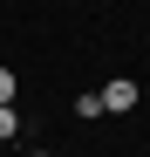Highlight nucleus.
I'll return each instance as SVG.
<instances>
[{
	"instance_id": "obj_2",
	"label": "nucleus",
	"mask_w": 150,
	"mask_h": 157,
	"mask_svg": "<svg viewBox=\"0 0 150 157\" xmlns=\"http://www.w3.org/2000/svg\"><path fill=\"white\" fill-rule=\"evenodd\" d=\"M75 116H103V89H82V96H75Z\"/></svg>"
},
{
	"instance_id": "obj_5",
	"label": "nucleus",
	"mask_w": 150,
	"mask_h": 157,
	"mask_svg": "<svg viewBox=\"0 0 150 157\" xmlns=\"http://www.w3.org/2000/svg\"><path fill=\"white\" fill-rule=\"evenodd\" d=\"M28 157H48V150H28Z\"/></svg>"
},
{
	"instance_id": "obj_3",
	"label": "nucleus",
	"mask_w": 150,
	"mask_h": 157,
	"mask_svg": "<svg viewBox=\"0 0 150 157\" xmlns=\"http://www.w3.org/2000/svg\"><path fill=\"white\" fill-rule=\"evenodd\" d=\"M21 137V116H14V102H7V109H0V144H14Z\"/></svg>"
},
{
	"instance_id": "obj_1",
	"label": "nucleus",
	"mask_w": 150,
	"mask_h": 157,
	"mask_svg": "<svg viewBox=\"0 0 150 157\" xmlns=\"http://www.w3.org/2000/svg\"><path fill=\"white\" fill-rule=\"evenodd\" d=\"M137 96H143V89L130 82V75H116V82L103 89V109H109V116H123V109H137Z\"/></svg>"
},
{
	"instance_id": "obj_4",
	"label": "nucleus",
	"mask_w": 150,
	"mask_h": 157,
	"mask_svg": "<svg viewBox=\"0 0 150 157\" xmlns=\"http://www.w3.org/2000/svg\"><path fill=\"white\" fill-rule=\"evenodd\" d=\"M14 102V68H0V109Z\"/></svg>"
}]
</instances>
